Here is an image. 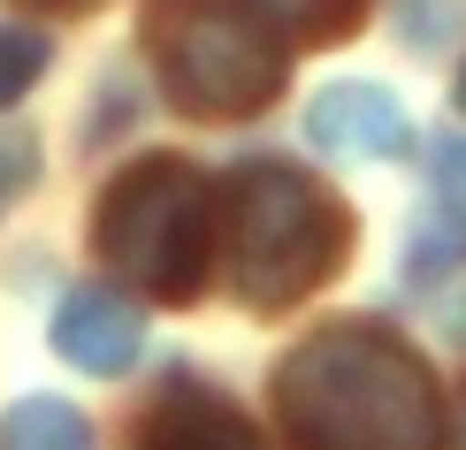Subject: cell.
I'll list each match as a JSON object with an SVG mask.
<instances>
[{"instance_id":"cell-11","label":"cell","mask_w":466,"mask_h":450,"mask_svg":"<svg viewBox=\"0 0 466 450\" xmlns=\"http://www.w3.org/2000/svg\"><path fill=\"white\" fill-rule=\"evenodd\" d=\"M31 175H38V145L24 138V130H0V214L31 191Z\"/></svg>"},{"instance_id":"cell-4","label":"cell","mask_w":466,"mask_h":450,"mask_svg":"<svg viewBox=\"0 0 466 450\" xmlns=\"http://www.w3.org/2000/svg\"><path fill=\"white\" fill-rule=\"evenodd\" d=\"M153 69L184 115H260L283 92V54L268 46L260 15L229 0H161L146 24Z\"/></svg>"},{"instance_id":"cell-5","label":"cell","mask_w":466,"mask_h":450,"mask_svg":"<svg viewBox=\"0 0 466 450\" xmlns=\"http://www.w3.org/2000/svg\"><path fill=\"white\" fill-rule=\"evenodd\" d=\"M306 138L329 161H405L413 153V123L382 85H329L306 107Z\"/></svg>"},{"instance_id":"cell-7","label":"cell","mask_w":466,"mask_h":450,"mask_svg":"<svg viewBox=\"0 0 466 450\" xmlns=\"http://www.w3.org/2000/svg\"><path fill=\"white\" fill-rule=\"evenodd\" d=\"M146 450H260V435H252V420L238 413V405L184 389V397H168L161 413H153Z\"/></svg>"},{"instance_id":"cell-10","label":"cell","mask_w":466,"mask_h":450,"mask_svg":"<svg viewBox=\"0 0 466 450\" xmlns=\"http://www.w3.org/2000/svg\"><path fill=\"white\" fill-rule=\"evenodd\" d=\"M260 24H276V31H290V38H337L344 31V8L352 0H245Z\"/></svg>"},{"instance_id":"cell-9","label":"cell","mask_w":466,"mask_h":450,"mask_svg":"<svg viewBox=\"0 0 466 450\" xmlns=\"http://www.w3.org/2000/svg\"><path fill=\"white\" fill-rule=\"evenodd\" d=\"M46 76V38L31 24H0V107H15Z\"/></svg>"},{"instance_id":"cell-13","label":"cell","mask_w":466,"mask_h":450,"mask_svg":"<svg viewBox=\"0 0 466 450\" xmlns=\"http://www.w3.org/2000/svg\"><path fill=\"white\" fill-rule=\"evenodd\" d=\"M46 8H85V0H46Z\"/></svg>"},{"instance_id":"cell-3","label":"cell","mask_w":466,"mask_h":450,"mask_svg":"<svg viewBox=\"0 0 466 450\" xmlns=\"http://www.w3.org/2000/svg\"><path fill=\"white\" fill-rule=\"evenodd\" d=\"M92 237L146 298H191L207 283V237H215L207 175L184 153H146L107 184Z\"/></svg>"},{"instance_id":"cell-2","label":"cell","mask_w":466,"mask_h":450,"mask_svg":"<svg viewBox=\"0 0 466 450\" xmlns=\"http://www.w3.org/2000/svg\"><path fill=\"white\" fill-rule=\"evenodd\" d=\"M222 237H229V275H238V298L276 313L299 305L314 283L337 275L344 245H352V222L329 199L321 184H306L299 168L283 161H245L222 191Z\"/></svg>"},{"instance_id":"cell-12","label":"cell","mask_w":466,"mask_h":450,"mask_svg":"<svg viewBox=\"0 0 466 450\" xmlns=\"http://www.w3.org/2000/svg\"><path fill=\"white\" fill-rule=\"evenodd\" d=\"M451 100H459V115H466V69H459V85H451Z\"/></svg>"},{"instance_id":"cell-1","label":"cell","mask_w":466,"mask_h":450,"mask_svg":"<svg viewBox=\"0 0 466 450\" xmlns=\"http://www.w3.org/2000/svg\"><path fill=\"white\" fill-rule=\"evenodd\" d=\"M290 450H443V405L413 344L375 321H337L276 366Z\"/></svg>"},{"instance_id":"cell-6","label":"cell","mask_w":466,"mask_h":450,"mask_svg":"<svg viewBox=\"0 0 466 450\" xmlns=\"http://www.w3.org/2000/svg\"><path fill=\"white\" fill-rule=\"evenodd\" d=\"M54 351L85 375H123L146 351V313L107 283H76L62 305H54Z\"/></svg>"},{"instance_id":"cell-8","label":"cell","mask_w":466,"mask_h":450,"mask_svg":"<svg viewBox=\"0 0 466 450\" xmlns=\"http://www.w3.org/2000/svg\"><path fill=\"white\" fill-rule=\"evenodd\" d=\"M0 450H92V420L69 397H24L0 420Z\"/></svg>"}]
</instances>
